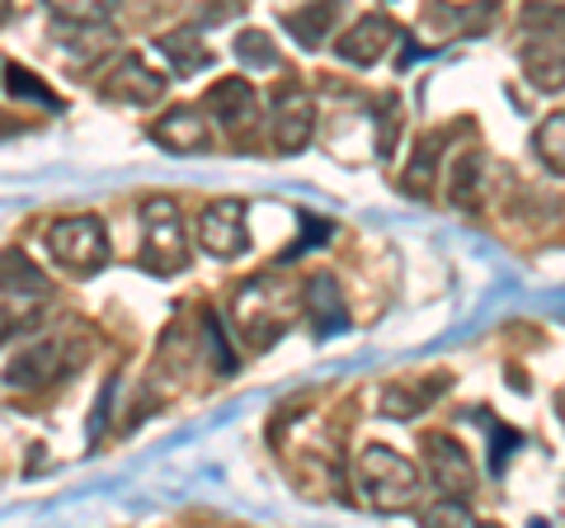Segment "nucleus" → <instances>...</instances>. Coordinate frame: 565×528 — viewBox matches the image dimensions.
Instances as JSON below:
<instances>
[{
  "mask_svg": "<svg viewBox=\"0 0 565 528\" xmlns=\"http://www.w3.org/2000/svg\"><path fill=\"white\" fill-rule=\"evenodd\" d=\"M359 482L367 505L382 515H396V509H411L419 500V467L386 444H367L359 453Z\"/></svg>",
  "mask_w": 565,
  "mask_h": 528,
  "instance_id": "nucleus-1",
  "label": "nucleus"
},
{
  "mask_svg": "<svg viewBox=\"0 0 565 528\" xmlns=\"http://www.w3.org/2000/svg\"><path fill=\"white\" fill-rule=\"evenodd\" d=\"M292 316H297V297L274 274H259L236 293V326L255 349H269L292 326Z\"/></svg>",
  "mask_w": 565,
  "mask_h": 528,
  "instance_id": "nucleus-2",
  "label": "nucleus"
},
{
  "mask_svg": "<svg viewBox=\"0 0 565 528\" xmlns=\"http://www.w3.org/2000/svg\"><path fill=\"white\" fill-rule=\"evenodd\" d=\"M141 264L151 274H180L189 264V241L180 208L170 199H147L141 203Z\"/></svg>",
  "mask_w": 565,
  "mask_h": 528,
  "instance_id": "nucleus-3",
  "label": "nucleus"
},
{
  "mask_svg": "<svg viewBox=\"0 0 565 528\" xmlns=\"http://www.w3.org/2000/svg\"><path fill=\"white\" fill-rule=\"evenodd\" d=\"M47 251L71 274H99L109 264V232L99 218H66L47 232Z\"/></svg>",
  "mask_w": 565,
  "mask_h": 528,
  "instance_id": "nucleus-4",
  "label": "nucleus"
},
{
  "mask_svg": "<svg viewBox=\"0 0 565 528\" xmlns=\"http://www.w3.org/2000/svg\"><path fill=\"white\" fill-rule=\"evenodd\" d=\"M199 241H203V251L217 255V260L241 255L245 245H250V232H245V203L241 199L207 203L203 218H199Z\"/></svg>",
  "mask_w": 565,
  "mask_h": 528,
  "instance_id": "nucleus-5",
  "label": "nucleus"
},
{
  "mask_svg": "<svg viewBox=\"0 0 565 528\" xmlns=\"http://www.w3.org/2000/svg\"><path fill=\"white\" fill-rule=\"evenodd\" d=\"M311 133H316V104H311V95L302 91V85L278 91L274 95V147L282 156H297V151H307Z\"/></svg>",
  "mask_w": 565,
  "mask_h": 528,
  "instance_id": "nucleus-6",
  "label": "nucleus"
},
{
  "mask_svg": "<svg viewBox=\"0 0 565 528\" xmlns=\"http://www.w3.org/2000/svg\"><path fill=\"white\" fill-rule=\"evenodd\" d=\"M424 457H429L434 486L444 490V496H471L476 467H471V453L457 444L452 434H429V439H424Z\"/></svg>",
  "mask_w": 565,
  "mask_h": 528,
  "instance_id": "nucleus-7",
  "label": "nucleus"
},
{
  "mask_svg": "<svg viewBox=\"0 0 565 528\" xmlns=\"http://www.w3.org/2000/svg\"><path fill=\"white\" fill-rule=\"evenodd\" d=\"M99 95L109 99V104H132V109H141V104H161L166 95V76H156L147 62H137V57H122L109 76H104L99 85Z\"/></svg>",
  "mask_w": 565,
  "mask_h": 528,
  "instance_id": "nucleus-8",
  "label": "nucleus"
},
{
  "mask_svg": "<svg viewBox=\"0 0 565 528\" xmlns=\"http://www.w3.org/2000/svg\"><path fill=\"white\" fill-rule=\"evenodd\" d=\"M396 39H401V29L386 20V14H363L359 24H349V33L334 43V52H340L349 66H373Z\"/></svg>",
  "mask_w": 565,
  "mask_h": 528,
  "instance_id": "nucleus-9",
  "label": "nucleus"
},
{
  "mask_svg": "<svg viewBox=\"0 0 565 528\" xmlns=\"http://www.w3.org/2000/svg\"><path fill=\"white\" fill-rule=\"evenodd\" d=\"M203 104H207V114L217 118V123H226V128H250L255 123V104H259V95H255V85L245 81V76H222V81H212L207 85V95H203Z\"/></svg>",
  "mask_w": 565,
  "mask_h": 528,
  "instance_id": "nucleus-10",
  "label": "nucleus"
},
{
  "mask_svg": "<svg viewBox=\"0 0 565 528\" xmlns=\"http://www.w3.org/2000/svg\"><path fill=\"white\" fill-rule=\"evenodd\" d=\"M151 137L166 151H207L212 147V123L203 109H170L166 118L151 123Z\"/></svg>",
  "mask_w": 565,
  "mask_h": 528,
  "instance_id": "nucleus-11",
  "label": "nucleus"
},
{
  "mask_svg": "<svg viewBox=\"0 0 565 528\" xmlns=\"http://www.w3.org/2000/svg\"><path fill=\"white\" fill-rule=\"evenodd\" d=\"M302 303H307V316H311L316 336H334V330L349 326V303H344L340 284H334V274H316L311 284H307Z\"/></svg>",
  "mask_w": 565,
  "mask_h": 528,
  "instance_id": "nucleus-12",
  "label": "nucleus"
},
{
  "mask_svg": "<svg viewBox=\"0 0 565 528\" xmlns=\"http://www.w3.org/2000/svg\"><path fill=\"white\" fill-rule=\"evenodd\" d=\"M57 373H62V349H57V340H43V345L24 349V355L10 363L6 382L20 387V392H39V387H47Z\"/></svg>",
  "mask_w": 565,
  "mask_h": 528,
  "instance_id": "nucleus-13",
  "label": "nucleus"
},
{
  "mask_svg": "<svg viewBox=\"0 0 565 528\" xmlns=\"http://www.w3.org/2000/svg\"><path fill=\"white\" fill-rule=\"evenodd\" d=\"M47 274L33 264L24 251H6L0 255V293L14 297V303H39V297H47Z\"/></svg>",
  "mask_w": 565,
  "mask_h": 528,
  "instance_id": "nucleus-14",
  "label": "nucleus"
},
{
  "mask_svg": "<svg viewBox=\"0 0 565 528\" xmlns=\"http://www.w3.org/2000/svg\"><path fill=\"white\" fill-rule=\"evenodd\" d=\"M448 387V378H401V382H392L386 387V397H382V406H386V415H396V420H411V415H419L429 401L438 397Z\"/></svg>",
  "mask_w": 565,
  "mask_h": 528,
  "instance_id": "nucleus-15",
  "label": "nucleus"
},
{
  "mask_svg": "<svg viewBox=\"0 0 565 528\" xmlns=\"http://www.w3.org/2000/svg\"><path fill=\"white\" fill-rule=\"evenodd\" d=\"M161 52L170 57L174 76H193V72H203V66H212V52H207V43L199 39V29H174V33H166Z\"/></svg>",
  "mask_w": 565,
  "mask_h": 528,
  "instance_id": "nucleus-16",
  "label": "nucleus"
},
{
  "mask_svg": "<svg viewBox=\"0 0 565 528\" xmlns=\"http://www.w3.org/2000/svg\"><path fill=\"white\" fill-rule=\"evenodd\" d=\"M334 10H340V0H311L307 10H292L282 24L292 29V39L302 43V47H316V43L326 39V29L334 24Z\"/></svg>",
  "mask_w": 565,
  "mask_h": 528,
  "instance_id": "nucleus-17",
  "label": "nucleus"
},
{
  "mask_svg": "<svg viewBox=\"0 0 565 528\" xmlns=\"http://www.w3.org/2000/svg\"><path fill=\"white\" fill-rule=\"evenodd\" d=\"M0 81H6L10 99H29V104H39V109H62V99L52 95L47 85L29 72V66H14V62H6V66H0Z\"/></svg>",
  "mask_w": 565,
  "mask_h": 528,
  "instance_id": "nucleus-18",
  "label": "nucleus"
},
{
  "mask_svg": "<svg viewBox=\"0 0 565 528\" xmlns=\"http://www.w3.org/2000/svg\"><path fill=\"white\" fill-rule=\"evenodd\" d=\"M434 175H438V137H424L415 147V161L405 166V193H415V199H429L434 193Z\"/></svg>",
  "mask_w": 565,
  "mask_h": 528,
  "instance_id": "nucleus-19",
  "label": "nucleus"
},
{
  "mask_svg": "<svg viewBox=\"0 0 565 528\" xmlns=\"http://www.w3.org/2000/svg\"><path fill=\"white\" fill-rule=\"evenodd\" d=\"M236 57L245 62V72H278V47L269 33H259V29H245L241 39H236Z\"/></svg>",
  "mask_w": 565,
  "mask_h": 528,
  "instance_id": "nucleus-20",
  "label": "nucleus"
},
{
  "mask_svg": "<svg viewBox=\"0 0 565 528\" xmlns=\"http://www.w3.org/2000/svg\"><path fill=\"white\" fill-rule=\"evenodd\" d=\"M561 147H565V114H552V118H546L542 128H537V156H542L546 166H552L556 180L565 175V151H561Z\"/></svg>",
  "mask_w": 565,
  "mask_h": 528,
  "instance_id": "nucleus-21",
  "label": "nucleus"
},
{
  "mask_svg": "<svg viewBox=\"0 0 565 528\" xmlns=\"http://www.w3.org/2000/svg\"><path fill=\"white\" fill-rule=\"evenodd\" d=\"M47 6L62 24H104L114 10V0H47Z\"/></svg>",
  "mask_w": 565,
  "mask_h": 528,
  "instance_id": "nucleus-22",
  "label": "nucleus"
},
{
  "mask_svg": "<svg viewBox=\"0 0 565 528\" xmlns=\"http://www.w3.org/2000/svg\"><path fill=\"white\" fill-rule=\"evenodd\" d=\"M203 349L212 355V368H217V373L226 378L236 368V359H232V349H226V340H222V330H217V316H203Z\"/></svg>",
  "mask_w": 565,
  "mask_h": 528,
  "instance_id": "nucleus-23",
  "label": "nucleus"
},
{
  "mask_svg": "<svg viewBox=\"0 0 565 528\" xmlns=\"http://www.w3.org/2000/svg\"><path fill=\"white\" fill-rule=\"evenodd\" d=\"M424 524H476V519H471V509L462 505V496H452L444 505H434L429 515H424Z\"/></svg>",
  "mask_w": 565,
  "mask_h": 528,
  "instance_id": "nucleus-24",
  "label": "nucleus"
},
{
  "mask_svg": "<svg viewBox=\"0 0 565 528\" xmlns=\"http://www.w3.org/2000/svg\"><path fill=\"white\" fill-rule=\"evenodd\" d=\"M10 20V0H0V24H6Z\"/></svg>",
  "mask_w": 565,
  "mask_h": 528,
  "instance_id": "nucleus-25",
  "label": "nucleus"
}]
</instances>
